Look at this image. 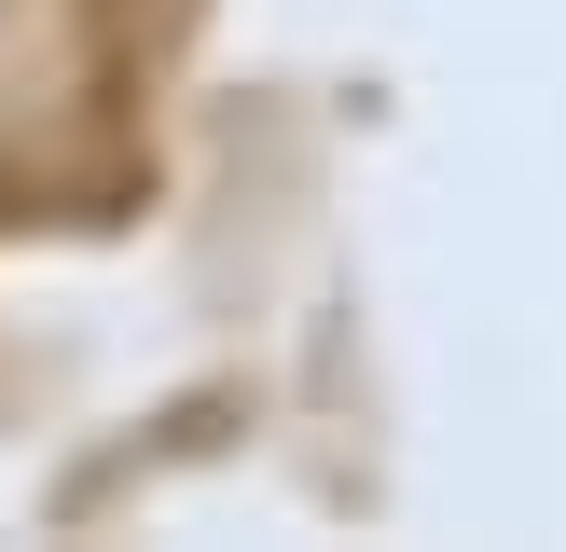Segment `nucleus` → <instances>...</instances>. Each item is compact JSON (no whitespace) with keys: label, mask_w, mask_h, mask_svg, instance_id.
<instances>
[{"label":"nucleus","mask_w":566,"mask_h":552,"mask_svg":"<svg viewBox=\"0 0 566 552\" xmlns=\"http://www.w3.org/2000/svg\"><path fill=\"white\" fill-rule=\"evenodd\" d=\"M42 28H55V0H0V125H14V97L42 83Z\"/></svg>","instance_id":"nucleus-1"}]
</instances>
